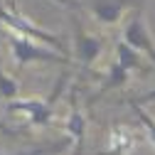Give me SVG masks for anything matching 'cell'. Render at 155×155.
<instances>
[{"label":"cell","instance_id":"11","mask_svg":"<svg viewBox=\"0 0 155 155\" xmlns=\"http://www.w3.org/2000/svg\"><path fill=\"white\" fill-rule=\"evenodd\" d=\"M0 99H5L8 104L20 99V84H17V79H12V76L3 69V62H0Z\"/></svg>","mask_w":155,"mask_h":155},{"label":"cell","instance_id":"14","mask_svg":"<svg viewBox=\"0 0 155 155\" xmlns=\"http://www.w3.org/2000/svg\"><path fill=\"white\" fill-rule=\"evenodd\" d=\"M133 101H135V104H140V106H143V104H148V101H155V89H153V91H148V94H143L140 99H133Z\"/></svg>","mask_w":155,"mask_h":155},{"label":"cell","instance_id":"12","mask_svg":"<svg viewBox=\"0 0 155 155\" xmlns=\"http://www.w3.org/2000/svg\"><path fill=\"white\" fill-rule=\"evenodd\" d=\"M130 108H133V113H135V118L140 121V128H143V133H145V138L155 145V118L140 106V104H135L133 99H130Z\"/></svg>","mask_w":155,"mask_h":155},{"label":"cell","instance_id":"1","mask_svg":"<svg viewBox=\"0 0 155 155\" xmlns=\"http://www.w3.org/2000/svg\"><path fill=\"white\" fill-rule=\"evenodd\" d=\"M0 25H3L8 32H15V35L27 37V40H35V42H42V45L52 47L54 52H59V54H64V57L71 59V49L67 47V42L62 40L59 35L49 32L47 27H40L37 22H32L30 17H25L22 12L10 10V8H5L3 3H0Z\"/></svg>","mask_w":155,"mask_h":155},{"label":"cell","instance_id":"15","mask_svg":"<svg viewBox=\"0 0 155 155\" xmlns=\"http://www.w3.org/2000/svg\"><path fill=\"white\" fill-rule=\"evenodd\" d=\"M0 130H3L5 135H12V138H15V135H20V130H15V128H10V126H5L3 121H0Z\"/></svg>","mask_w":155,"mask_h":155},{"label":"cell","instance_id":"7","mask_svg":"<svg viewBox=\"0 0 155 155\" xmlns=\"http://www.w3.org/2000/svg\"><path fill=\"white\" fill-rule=\"evenodd\" d=\"M86 10L94 15V20L99 25H116L121 22V17L128 12V10H135L140 5V0H86Z\"/></svg>","mask_w":155,"mask_h":155},{"label":"cell","instance_id":"2","mask_svg":"<svg viewBox=\"0 0 155 155\" xmlns=\"http://www.w3.org/2000/svg\"><path fill=\"white\" fill-rule=\"evenodd\" d=\"M5 40L10 47V54L17 67H27V64H57V67H74V62L69 57L54 52L52 47L42 45V42H35L27 40V37H20L15 32L5 30Z\"/></svg>","mask_w":155,"mask_h":155},{"label":"cell","instance_id":"3","mask_svg":"<svg viewBox=\"0 0 155 155\" xmlns=\"http://www.w3.org/2000/svg\"><path fill=\"white\" fill-rule=\"evenodd\" d=\"M71 27H74V45H71V54L76 57V62L81 64V69H91L96 62L101 59V54L106 49V40L99 35H91L79 17L71 15Z\"/></svg>","mask_w":155,"mask_h":155},{"label":"cell","instance_id":"9","mask_svg":"<svg viewBox=\"0 0 155 155\" xmlns=\"http://www.w3.org/2000/svg\"><path fill=\"white\" fill-rule=\"evenodd\" d=\"M128 76H130V71L128 69H123L118 62H111L108 67H106V74H104V81H101V86H99V91H96L91 99H89V106H94L96 101L101 99V96H106L108 91H116V89H123L126 84H128Z\"/></svg>","mask_w":155,"mask_h":155},{"label":"cell","instance_id":"4","mask_svg":"<svg viewBox=\"0 0 155 155\" xmlns=\"http://www.w3.org/2000/svg\"><path fill=\"white\" fill-rule=\"evenodd\" d=\"M123 42H126L128 47H133L135 52H140L145 59H150V62L155 64V40H153L150 27H148L145 17H143L140 5L130 12L128 22L123 25Z\"/></svg>","mask_w":155,"mask_h":155},{"label":"cell","instance_id":"6","mask_svg":"<svg viewBox=\"0 0 155 155\" xmlns=\"http://www.w3.org/2000/svg\"><path fill=\"white\" fill-rule=\"evenodd\" d=\"M64 130L71 140L74 153L71 155H84V145H86V113L79 108L76 101V86L69 89V113L64 118Z\"/></svg>","mask_w":155,"mask_h":155},{"label":"cell","instance_id":"5","mask_svg":"<svg viewBox=\"0 0 155 155\" xmlns=\"http://www.w3.org/2000/svg\"><path fill=\"white\" fill-rule=\"evenodd\" d=\"M5 111L22 116L30 128H47L54 121V104L49 99H15Z\"/></svg>","mask_w":155,"mask_h":155},{"label":"cell","instance_id":"8","mask_svg":"<svg viewBox=\"0 0 155 155\" xmlns=\"http://www.w3.org/2000/svg\"><path fill=\"white\" fill-rule=\"evenodd\" d=\"M143 135L130 128V126H121V123H113L108 128V138H106V148L99 150L96 155H130L135 148L140 145Z\"/></svg>","mask_w":155,"mask_h":155},{"label":"cell","instance_id":"10","mask_svg":"<svg viewBox=\"0 0 155 155\" xmlns=\"http://www.w3.org/2000/svg\"><path fill=\"white\" fill-rule=\"evenodd\" d=\"M113 54H116V62H118L123 69H128V71H140V74H148L150 71V64L145 62V57L140 52H135L133 47H128L123 40L116 42Z\"/></svg>","mask_w":155,"mask_h":155},{"label":"cell","instance_id":"13","mask_svg":"<svg viewBox=\"0 0 155 155\" xmlns=\"http://www.w3.org/2000/svg\"><path fill=\"white\" fill-rule=\"evenodd\" d=\"M67 145H69V140H57L45 148H32V150H22V153H0V155H54V153H62Z\"/></svg>","mask_w":155,"mask_h":155}]
</instances>
